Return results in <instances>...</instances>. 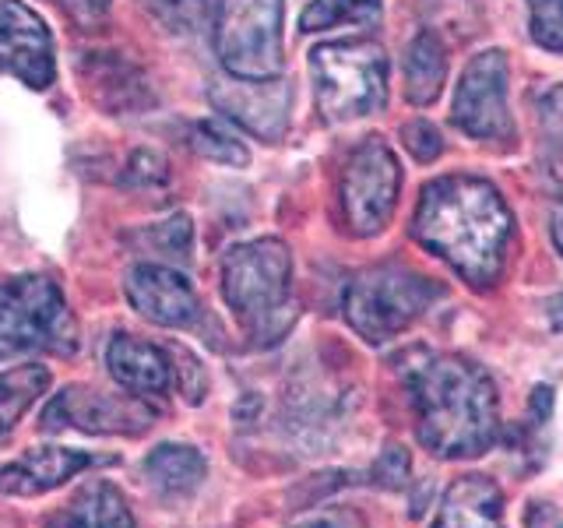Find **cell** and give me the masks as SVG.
<instances>
[{"label":"cell","mask_w":563,"mask_h":528,"mask_svg":"<svg viewBox=\"0 0 563 528\" xmlns=\"http://www.w3.org/2000/svg\"><path fill=\"white\" fill-rule=\"evenodd\" d=\"M401 190V166L384 141H363L342 173V208L352 237H377L391 222Z\"/></svg>","instance_id":"8"},{"label":"cell","mask_w":563,"mask_h":528,"mask_svg":"<svg viewBox=\"0 0 563 528\" xmlns=\"http://www.w3.org/2000/svg\"><path fill=\"white\" fill-rule=\"evenodd\" d=\"M67 18H75L78 25H96L99 18L110 11L113 0H53Z\"/></svg>","instance_id":"31"},{"label":"cell","mask_w":563,"mask_h":528,"mask_svg":"<svg viewBox=\"0 0 563 528\" xmlns=\"http://www.w3.org/2000/svg\"><path fill=\"white\" fill-rule=\"evenodd\" d=\"M208 99L225 120L240 123L243 131H251L264 141H278L289 128L292 88L282 78H272V81L233 78L225 85H211Z\"/></svg>","instance_id":"12"},{"label":"cell","mask_w":563,"mask_h":528,"mask_svg":"<svg viewBox=\"0 0 563 528\" xmlns=\"http://www.w3.org/2000/svg\"><path fill=\"white\" fill-rule=\"evenodd\" d=\"M46 528H137V525H134L128 501H123V493L113 483L96 480L85 490H78L75 497L46 521Z\"/></svg>","instance_id":"17"},{"label":"cell","mask_w":563,"mask_h":528,"mask_svg":"<svg viewBox=\"0 0 563 528\" xmlns=\"http://www.w3.org/2000/svg\"><path fill=\"white\" fill-rule=\"evenodd\" d=\"M92 465H99V458L88 451L57 444L29 448L14 462L0 465V497H43Z\"/></svg>","instance_id":"14"},{"label":"cell","mask_w":563,"mask_h":528,"mask_svg":"<svg viewBox=\"0 0 563 528\" xmlns=\"http://www.w3.org/2000/svg\"><path fill=\"white\" fill-rule=\"evenodd\" d=\"M539 120L553 138H563V85H556L553 92H545L539 106Z\"/></svg>","instance_id":"32"},{"label":"cell","mask_w":563,"mask_h":528,"mask_svg":"<svg viewBox=\"0 0 563 528\" xmlns=\"http://www.w3.org/2000/svg\"><path fill=\"white\" fill-rule=\"evenodd\" d=\"M412 237L430 254L448 261L472 289H486L504 268L507 243L515 237V216L500 190L483 176H437L422 187Z\"/></svg>","instance_id":"1"},{"label":"cell","mask_w":563,"mask_h":528,"mask_svg":"<svg viewBox=\"0 0 563 528\" xmlns=\"http://www.w3.org/2000/svg\"><path fill=\"white\" fill-rule=\"evenodd\" d=\"M78 349V328L60 286L49 275H14L0 282V356Z\"/></svg>","instance_id":"6"},{"label":"cell","mask_w":563,"mask_h":528,"mask_svg":"<svg viewBox=\"0 0 563 528\" xmlns=\"http://www.w3.org/2000/svg\"><path fill=\"white\" fill-rule=\"evenodd\" d=\"M528 25L542 50L563 53V0H528Z\"/></svg>","instance_id":"25"},{"label":"cell","mask_w":563,"mask_h":528,"mask_svg":"<svg viewBox=\"0 0 563 528\" xmlns=\"http://www.w3.org/2000/svg\"><path fill=\"white\" fill-rule=\"evenodd\" d=\"M131 307L158 328H190L201 317L198 293L190 282L166 264H134L123 282Z\"/></svg>","instance_id":"13"},{"label":"cell","mask_w":563,"mask_h":528,"mask_svg":"<svg viewBox=\"0 0 563 528\" xmlns=\"http://www.w3.org/2000/svg\"><path fill=\"white\" fill-rule=\"evenodd\" d=\"M430 528H504V493L489 475H462L448 486Z\"/></svg>","instance_id":"16"},{"label":"cell","mask_w":563,"mask_h":528,"mask_svg":"<svg viewBox=\"0 0 563 528\" xmlns=\"http://www.w3.org/2000/svg\"><path fill=\"white\" fill-rule=\"evenodd\" d=\"M380 22V0H313L299 14L303 32H324L334 25H374Z\"/></svg>","instance_id":"22"},{"label":"cell","mask_w":563,"mask_h":528,"mask_svg":"<svg viewBox=\"0 0 563 528\" xmlns=\"http://www.w3.org/2000/svg\"><path fill=\"white\" fill-rule=\"evenodd\" d=\"M190 145L198 155L211 158V163H222V166H246L251 163V152L236 138V131L229 128L225 117L222 120H201L198 128L190 131Z\"/></svg>","instance_id":"23"},{"label":"cell","mask_w":563,"mask_h":528,"mask_svg":"<svg viewBox=\"0 0 563 528\" xmlns=\"http://www.w3.org/2000/svg\"><path fill=\"white\" fill-rule=\"evenodd\" d=\"M553 243H556V251H560V257H563V194L556 198V205H553Z\"/></svg>","instance_id":"34"},{"label":"cell","mask_w":563,"mask_h":528,"mask_svg":"<svg viewBox=\"0 0 563 528\" xmlns=\"http://www.w3.org/2000/svg\"><path fill=\"white\" fill-rule=\"evenodd\" d=\"M525 528H563V518L553 504L545 501H532L528 504V515H525Z\"/></svg>","instance_id":"33"},{"label":"cell","mask_w":563,"mask_h":528,"mask_svg":"<svg viewBox=\"0 0 563 528\" xmlns=\"http://www.w3.org/2000/svg\"><path fill=\"white\" fill-rule=\"evenodd\" d=\"M317 113L328 123L360 120L387 102V53L374 40L324 43L310 53Z\"/></svg>","instance_id":"5"},{"label":"cell","mask_w":563,"mask_h":528,"mask_svg":"<svg viewBox=\"0 0 563 528\" xmlns=\"http://www.w3.org/2000/svg\"><path fill=\"white\" fill-rule=\"evenodd\" d=\"M106 370L110 377L134 395H166L173 387V363L158 345L141 342L134 334H113L106 345Z\"/></svg>","instance_id":"15"},{"label":"cell","mask_w":563,"mask_h":528,"mask_svg":"<svg viewBox=\"0 0 563 528\" xmlns=\"http://www.w3.org/2000/svg\"><path fill=\"white\" fill-rule=\"evenodd\" d=\"M131 187H166L169 184V166L163 155L155 152H134L128 163V176H123Z\"/></svg>","instance_id":"27"},{"label":"cell","mask_w":563,"mask_h":528,"mask_svg":"<svg viewBox=\"0 0 563 528\" xmlns=\"http://www.w3.org/2000/svg\"><path fill=\"white\" fill-rule=\"evenodd\" d=\"M510 64L504 50H483L468 61L457 81L451 117L475 141H507L515 134V120L507 110Z\"/></svg>","instance_id":"9"},{"label":"cell","mask_w":563,"mask_h":528,"mask_svg":"<svg viewBox=\"0 0 563 528\" xmlns=\"http://www.w3.org/2000/svg\"><path fill=\"white\" fill-rule=\"evenodd\" d=\"M405 148H409L419 163H433V158L444 152V141H440V131L433 128L430 120H412V123H405Z\"/></svg>","instance_id":"28"},{"label":"cell","mask_w":563,"mask_h":528,"mask_svg":"<svg viewBox=\"0 0 563 528\" xmlns=\"http://www.w3.org/2000/svg\"><path fill=\"white\" fill-rule=\"evenodd\" d=\"M448 81V46L433 29H422L405 50V96L412 106H430Z\"/></svg>","instance_id":"18"},{"label":"cell","mask_w":563,"mask_h":528,"mask_svg":"<svg viewBox=\"0 0 563 528\" xmlns=\"http://www.w3.org/2000/svg\"><path fill=\"white\" fill-rule=\"evenodd\" d=\"M81 78L88 81V92L96 96V102L110 113L137 110V106H145L152 99L145 78L123 61H102L99 70H88V75L81 70Z\"/></svg>","instance_id":"20"},{"label":"cell","mask_w":563,"mask_h":528,"mask_svg":"<svg viewBox=\"0 0 563 528\" xmlns=\"http://www.w3.org/2000/svg\"><path fill=\"white\" fill-rule=\"evenodd\" d=\"M289 528H369L352 507H317Z\"/></svg>","instance_id":"29"},{"label":"cell","mask_w":563,"mask_h":528,"mask_svg":"<svg viewBox=\"0 0 563 528\" xmlns=\"http://www.w3.org/2000/svg\"><path fill=\"white\" fill-rule=\"evenodd\" d=\"M145 475L148 483L166 493V497H187L208 475V462L198 448L190 444H158L145 458Z\"/></svg>","instance_id":"19"},{"label":"cell","mask_w":563,"mask_h":528,"mask_svg":"<svg viewBox=\"0 0 563 528\" xmlns=\"http://www.w3.org/2000/svg\"><path fill=\"white\" fill-rule=\"evenodd\" d=\"M416 437L437 458H475L500 433L497 384L479 363L451 352H422L405 370Z\"/></svg>","instance_id":"2"},{"label":"cell","mask_w":563,"mask_h":528,"mask_svg":"<svg viewBox=\"0 0 563 528\" xmlns=\"http://www.w3.org/2000/svg\"><path fill=\"white\" fill-rule=\"evenodd\" d=\"M545 317H550V324L556 331H563V293H556L550 304H545Z\"/></svg>","instance_id":"35"},{"label":"cell","mask_w":563,"mask_h":528,"mask_svg":"<svg viewBox=\"0 0 563 528\" xmlns=\"http://www.w3.org/2000/svg\"><path fill=\"white\" fill-rule=\"evenodd\" d=\"M155 422V409H148L141 395H102L92 387L70 384L49 398L40 416V427L46 433L57 430H81V433H145Z\"/></svg>","instance_id":"10"},{"label":"cell","mask_w":563,"mask_h":528,"mask_svg":"<svg viewBox=\"0 0 563 528\" xmlns=\"http://www.w3.org/2000/svg\"><path fill=\"white\" fill-rule=\"evenodd\" d=\"M148 237L155 240V246L163 254H173V257H190V219L187 216H173L166 222H158L148 229Z\"/></svg>","instance_id":"26"},{"label":"cell","mask_w":563,"mask_h":528,"mask_svg":"<svg viewBox=\"0 0 563 528\" xmlns=\"http://www.w3.org/2000/svg\"><path fill=\"white\" fill-rule=\"evenodd\" d=\"M440 296V282L405 264H374L345 286V321L363 342L384 345L409 331Z\"/></svg>","instance_id":"4"},{"label":"cell","mask_w":563,"mask_h":528,"mask_svg":"<svg viewBox=\"0 0 563 528\" xmlns=\"http://www.w3.org/2000/svg\"><path fill=\"white\" fill-rule=\"evenodd\" d=\"M374 475H377V483L398 490V486L405 483V475H409V454H405V448H398V444L387 448V451L380 454V462H377Z\"/></svg>","instance_id":"30"},{"label":"cell","mask_w":563,"mask_h":528,"mask_svg":"<svg viewBox=\"0 0 563 528\" xmlns=\"http://www.w3.org/2000/svg\"><path fill=\"white\" fill-rule=\"evenodd\" d=\"M0 75L18 78L32 92H46L57 78L53 35L22 0H0Z\"/></svg>","instance_id":"11"},{"label":"cell","mask_w":563,"mask_h":528,"mask_svg":"<svg viewBox=\"0 0 563 528\" xmlns=\"http://www.w3.org/2000/svg\"><path fill=\"white\" fill-rule=\"evenodd\" d=\"M49 387V370L40 363L11 366L0 374V444L11 437V430L22 422V416L32 409L40 395Z\"/></svg>","instance_id":"21"},{"label":"cell","mask_w":563,"mask_h":528,"mask_svg":"<svg viewBox=\"0 0 563 528\" xmlns=\"http://www.w3.org/2000/svg\"><path fill=\"white\" fill-rule=\"evenodd\" d=\"M216 53L229 78H282V0H222L216 14Z\"/></svg>","instance_id":"7"},{"label":"cell","mask_w":563,"mask_h":528,"mask_svg":"<svg viewBox=\"0 0 563 528\" xmlns=\"http://www.w3.org/2000/svg\"><path fill=\"white\" fill-rule=\"evenodd\" d=\"M137 8L169 35H194L208 22V0H137Z\"/></svg>","instance_id":"24"},{"label":"cell","mask_w":563,"mask_h":528,"mask_svg":"<svg viewBox=\"0 0 563 528\" xmlns=\"http://www.w3.org/2000/svg\"><path fill=\"white\" fill-rule=\"evenodd\" d=\"M222 299L254 345H275L296 321L292 254L275 237L233 246L222 257Z\"/></svg>","instance_id":"3"}]
</instances>
